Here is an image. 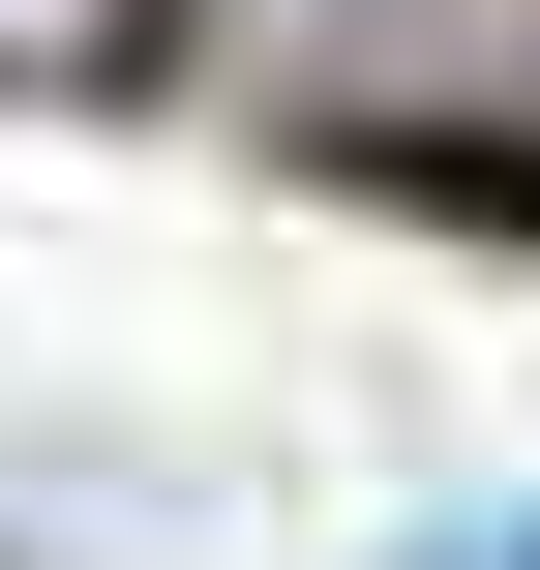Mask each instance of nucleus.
Segmentation results:
<instances>
[{"label": "nucleus", "instance_id": "nucleus-4", "mask_svg": "<svg viewBox=\"0 0 540 570\" xmlns=\"http://www.w3.org/2000/svg\"><path fill=\"white\" fill-rule=\"evenodd\" d=\"M391 570H540V481H481V511H421Z\"/></svg>", "mask_w": 540, "mask_h": 570}, {"label": "nucleus", "instance_id": "nucleus-1", "mask_svg": "<svg viewBox=\"0 0 540 570\" xmlns=\"http://www.w3.org/2000/svg\"><path fill=\"white\" fill-rule=\"evenodd\" d=\"M180 60L361 180H540V0H180Z\"/></svg>", "mask_w": 540, "mask_h": 570}, {"label": "nucleus", "instance_id": "nucleus-2", "mask_svg": "<svg viewBox=\"0 0 540 570\" xmlns=\"http://www.w3.org/2000/svg\"><path fill=\"white\" fill-rule=\"evenodd\" d=\"M0 570H180V451H120V421H0Z\"/></svg>", "mask_w": 540, "mask_h": 570}, {"label": "nucleus", "instance_id": "nucleus-3", "mask_svg": "<svg viewBox=\"0 0 540 570\" xmlns=\"http://www.w3.org/2000/svg\"><path fill=\"white\" fill-rule=\"evenodd\" d=\"M90 60H150V0H0V90H90Z\"/></svg>", "mask_w": 540, "mask_h": 570}]
</instances>
